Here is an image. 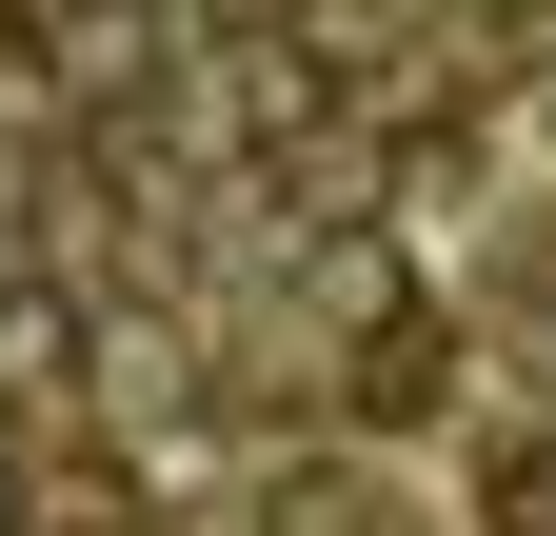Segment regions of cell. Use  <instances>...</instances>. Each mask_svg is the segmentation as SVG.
<instances>
[{
    "instance_id": "obj_1",
    "label": "cell",
    "mask_w": 556,
    "mask_h": 536,
    "mask_svg": "<svg viewBox=\"0 0 556 536\" xmlns=\"http://www.w3.org/2000/svg\"><path fill=\"white\" fill-rule=\"evenodd\" d=\"M60 80H80V100H139V80H160V0H80V21H60Z\"/></svg>"
},
{
    "instance_id": "obj_2",
    "label": "cell",
    "mask_w": 556,
    "mask_h": 536,
    "mask_svg": "<svg viewBox=\"0 0 556 536\" xmlns=\"http://www.w3.org/2000/svg\"><path fill=\"white\" fill-rule=\"evenodd\" d=\"M60 358H80V298L0 279V397H60Z\"/></svg>"
},
{
    "instance_id": "obj_3",
    "label": "cell",
    "mask_w": 556,
    "mask_h": 536,
    "mask_svg": "<svg viewBox=\"0 0 556 536\" xmlns=\"http://www.w3.org/2000/svg\"><path fill=\"white\" fill-rule=\"evenodd\" d=\"M497 516H517V536H556V437H517V457H497Z\"/></svg>"
},
{
    "instance_id": "obj_4",
    "label": "cell",
    "mask_w": 556,
    "mask_h": 536,
    "mask_svg": "<svg viewBox=\"0 0 556 536\" xmlns=\"http://www.w3.org/2000/svg\"><path fill=\"white\" fill-rule=\"evenodd\" d=\"M0 100H21V21H0Z\"/></svg>"
},
{
    "instance_id": "obj_5",
    "label": "cell",
    "mask_w": 556,
    "mask_h": 536,
    "mask_svg": "<svg viewBox=\"0 0 556 536\" xmlns=\"http://www.w3.org/2000/svg\"><path fill=\"white\" fill-rule=\"evenodd\" d=\"M0 536H21V457H0Z\"/></svg>"
},
{
    "instance_id": "obj_6",
    "label": "cell",
    "mask_w": 556,
    "mask_h": 536,
    "mask_svg": "<svg viewBox=\"0 0 556 536\" xmlns=\"http://www.w3.org/2000/svg\"><path fill=\"white\" fill-rule=\"evenodd\" d=\"M199 21H258V0H199Z\"/></svg>"
}]
</instances>
